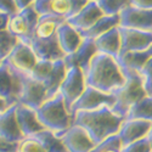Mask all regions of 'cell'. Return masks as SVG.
Returning a JSON list of instances; mask_svg holds the SVG:
<instances>
[{
  "mask_svg": "<svg viewBox=\"0 0 152 152\" xmlns=\"http://www.w3.org/2000/svg\"><path fill=\"white\" fill-rule=\"evenodd\" d=\"M84 75L88 86L106 94H113L125 83L123 68L117 58L100 53L93 57Z\"/></svg>",
  "mask_w": 152,
  "mask_h": 152,
  "instance_id": "6da1fadb",
  "label": "cell"
},
{
  "mask_svg": "<svg viewBox=\"0 0 152 152\" xmlns=\"http://www.w3.org/2000/svg\"><path fill=\"white\" fill-rule=\"evenodd\" d=\"M124 119L125 118L117 115L110 106H104L93 111H79L72 116L73 124L86 130L95 144L101 142L108 136L118 134Z\"/></svg>",
  "mask_w": 152,
  "mask_h": 152,
  "instance_id": "7a4b0ae2",
  "label": "cell"
},
{
  "mask_svg": "<svg viewBox=\"0 0 152 152\" xmlns=\"http://www.w3.org/2000/svg\"><path fill=\"white\" fill-rule=\"evenodd\" d=\"M123 72L125 75V83L118 90L113 93L115 105H113L112 110L117 115L125 118L130 107L136 102H139L140 100H142L144 97H146L147 94L145 91L144 80L140 72L128 69V68H123Z\"/></svg>",
  "mask_w": 152,
  "mask_h": 152,
  "instance_id": "3957f363",
  "label": "cell"
},
{
  "mask_svg": "<svg viewBox=\"0 0 152 152\" xmlns=\"http://www.w3.org/2000/svg\"><path fill=\"white\" fill-rule=\"evenodd\" d=\"M37 116L46 130L55 134L65 132L73 124L72 116L60 93L48 99L37 110Z\"/></svg>",
  "mask_w": 152,
  "mask_h": 152,
  "instance_id": "277c9868",
  "label": "cell"
},
{
  "mask_svg": "<svg viewBox=\"0 0 152 152\" xmlns=\"http://www.w3.org/2000/svg\"><path fill=\"white\" fill-rule=\"evenodd\" d=\"M9 67L18 82L17 102H20L24 106H28L37 111L48 100V93H46L44 84L39 80L34 79L28 73L20 72L15 68H12L11 66H9Z\"/></svg>",
  "mask_w": 152,
  "mask_h": 152,
  "instance_id": "5b68a950",
  "label": "cell"
},
{
  "mask_svg": "<svg viewBox=\"0 0 152 152\" xmlns=\"http://www.w3.org/2000/svg\"><path fill=\"white\" fill-rule=\"evenodd\" d=\"M85 88H86V83H85L84 72L78 67L68 68L66 77L63 79L58 90V93L63 97V101H65L68 111L71 110L72 105L84 93Z\"/></svg>",
  "mask_w": 152,
  "mask_h": 152,
  "instance_id": "8992f818",
  "label": "cell"
},
{
  "mask_svg": "<svg viewBox=\"0 0 152 152\" xmlns=\"http://www.w3.org/2000/svg\"><path fill=\"white\" fill-rule=\"evenodd\" d=\"M113 105H115V96H113V94H106L95 89V88L86 85L84 93L72 105L69 113L71 116H73L74 113L79 111H93L104 106L113 107Z\"/></svg>",
  "mask_w": 152,
  "mask_h": 152,
  "instance_id": "52a82bcc",
  "label": "cell"
},
{
  "mask_svg": "<svg viewBox=\"0 0 152 152\" xmlns=\"http://www.w3.org/2000/svg\"><path fill=\"white\" fill-rule=\"evenodd\" d=\"M57 135L68 152H90L96 145L86 130L75 124Z\"/></svg>",
  "mask_w": 152,
  "mask_h": 152,
  "instance_id": "ba28073f",
  "label": "cell"
},
{
  "mask_svg": "<svg viewBox=\"0 0 152 152\" xmlns=\"http://www.w3.org/2000/svg\"><path fill=\"white\" fill-rule=\"evenodd\" d=\"M122 49L121 54L144 51L152 46V32H145L134 28H125L119 26Z\"/></svg>",
  "mask_w": 152,
  "mask_h": 152,
  "instance_id": "9c48e42d",
  "label": "cell"
},
{
  "mask_svg": "<svg viewBox=\"0 0 152 152\" xmlns=\"http://www.w3.org/2000/svg\"><path fill=\"white\" fill-rule=\"evenodd\" d=\"M28 44L32 50L34 51L35 56L38 60H43V61H57V60H63L65 58V54L61 50L56 34L48 38V39H40L32 35L29 39L26 42H23Z\"/></svg>",
  "mask_w": 152,
  "mask_h": 152,
  "instance_id": "30bf717a",
  "label": "cell"
},
{
  "mask_svg": "<svg viewBox=\"0 0 152 152\" xmlns=\"http://www.w3.org/2000/svg\"><path fill=\"white\" fill-rule=\"evenodd\" d=\"M4 62H6L9 66L20 72L29 74L37 65L38 57L35 56L34 51L28 44L20 40Z\"/></svg>",
  "mask_w": 152,
  "mask_h": 152,
  "instance_id": "8fae6325",
  "label": "cell"
},
{
  "mask_svg": "<svg viewBox=\"0 0 152 152\" xmlns=\"http://www.w3.org/2000/svg\"><path fill=\"white\" fill-rule=\"evenodd\" d=\"M119 17L121 27L152 32V10H140L129 6L121 12Z\"/></svg>",
  "mask_w": 152,
  "mask_h": 152,
  "instance_id": "7c38bea8",
  "label": "cell"
},
{
  "mask_svg": "<svg viewBox=\"0 0 152 152\" xmlns=\"http://www.w3.org/2000/svg\"><path fill=\"white\" fill-rule=\"evenodd\" d=\"M96 54H97V49H96L94 39L83 38V42L79 45V48L73 54L65 56L63 61H65L67 69L72 67H78L83 72H85L88 67H89L90 61Z\"/></svg>",
  "mask_w": 152,
  "mask_h": 152,
  "instance_id": "4fadbf2b",
  "label": "cell"
},
{
  "mask_svg": "<svg viewBox=\"0 0 152 152\" xmlns=\"http://www.w3.org/2000/svg\"><path fill=\"white\" fill-rule=\"evenodd\" d=\"M151 126H152L151 122L140 121V119H124L118 132L123 146L147 137L151 130Z\"/></svg>",
  "mask_w": 152,
  "mask_h": 152,
  "instance_id": "5bb4252c",
  "label": "cell"
},
{
  "mask_svg": "<svg viewBox=\"0 0 152 152\" xmlns=\"http://www.w3.org/2000/svg\"><path fill=\"white\" fill-rule=\"evenodd\" d=\"M16 118L24 137L34 136L45 129L38 119L37 111L20 102L16 104Z\"/></svg>",
  "mask_w": 152,
  "mask_h": 152,
  "instance_id": "9a60e30c",
  "label": "cell"
},
{
  "mask_svg": "<svg viewBox=\"0 0 152 152\" xmlns=\"http://www.w3.org/2000/svg\"><path fill=\"white\" fill-rule=\"evenodd\" d=\"M0 136L14 144H20L24 139L16 118V104L0 113Z\"/></svg>",
  "mask_w": 152,
  "mask_h": 152,
  "instance_id": "2e32d148",
  "label": "cell"
},
{
  "mask_svg": "<svg viewBox=\"0 0 152 152\" xmlns=\"http://www.w3.org/2000/svg\"><path fill=\"white\" fill-rule=\"evenodd\" d=\"M104 15L105 14L99 7L96 1H89L86 6L83 10H80L77 15L67 18L66 21L78 32H84L89 29L91 26H94Z\"/></svg>",
  "mask_w": 152,
  "mask_h": 152,
  "instance_id": "e0dca14e",
  "label": "cell"
},
{
  "mask_svg": "<svg viewBox=\"0 0 152 152\" xmlns=\"http://www.w3.org/2000/svg\"><path fill=\"white\" fill-rule=\"evenodd\" d=\"M56 38L65 56L73 54L83 42L80 33L75 28H73L69 23H67V21L61 23L57 27Z\"/></svg>",
  "mask_w": 152,
  "mask_h": 152,
  "instance_id": "ac0fdd59",
  "label": "cell"
},
{
  "mask_svg": "<svg viewBox=\"0 0 152 152\" xmlns=\"http://www.w3.org/2000/svg\"><path fill=\"white\" fill-rule=\"evenodd\" d=\"M94 42L97 49V53L118 58L122 49V38L119 27L112 28L111 31L101 34L96 39H94Z\"/></svg>",
  "mask_w": 152,
  "mask_h": 152,
  "instance_id": "d6986e66",
  "label": "cell"
},
{
  "mask_svg": "<svg viewBox=\"0 0 152 152\" xmlns=\"http://www.w3.org/2000/svg\"><path fill=\"white\" fill-rule=\"evenodd\" d=\"M0 96L7 100L11 105L17 104L18 82L5 62L0 63Z\"/></svg>",
  "mask_w": 152,
  "mask_h": 152,
  "instance_id": "ffe728a7",
  "label": "cell"
},
{
  "mask_svg": "<svg viewBox=\"0 0 152 152\" xmlns=\"http://www.w3.org/2000/svg\"><path fill=\"white\" fill-rule=\"evenodd\" d=\"M151 57H152V46L148 48L147 50H144V51L122 54L118 56L117 61L121 65V67H123V68L140 72Z\"/></svg>",
  "mask_w": 152,
  "mask_h": 152,
  "instance_id": "44dd1931",
  "label": "cell"
},
{
  "mask_svg": "<svg viewBox=\"0 0 152 152\" xmlns=\"http://www.w3.org/2000/svg\"><path fill=\"white\" fill-rule=\"evenodd\" d=\"M121 17L119 15H104L94 26H91L89 29L84 32H79L82 38H89V39H96L97 37L104 34L112 28L119 27Z\"/></svg>",
  "mask_w": 152,
  "mask_h": 152,
  "instance_id": "7402d4cb",
  "label": "cell"
},
{
  "mask_svg": "<svg viewBox=\"0 0 152 152\" xmlns=\"http://www.w3.org/2000/svg\"><path fill=\"white\" fill-rule=\"evenodd\" d=\"M65 21H66L65 18H61L54 15L39 16V22H38L34 29L33 35L37 38H40V39H48V38L56 34L57 27Z\"/></svg>",
  "mask_w": 152,
  "mask_h": 152,
  "instance_id": "603a6c76",
  "label": "cell"
},
{
  "mask_svg": "<svg viewBox=\"0 0 152 152\" xmlns=\"http://www.w3.org/2000/svg\"><path fill=\"white\" fill-rule=\"evenodd\" d=\"M125 119H140L152 123V97L146 96L133 105L126 113Z\"/></svg>",
  "mask_w": 152,
  "mask_h": 152,
  "instance_id": "cb8c5ba5",
  "label": "cell"
},
{
  "mask_svg": "<svg viewBox=\"0 0 152 152\" xmlns=\"http://www.w3.org/2000/svg\"><path fill=\"white\" fill-rule=\"evenodd\" d=\"M33 137L42 144V146L45 148L46 152H68L60 136L50 130L44 129L43 132L38 133Z\"/></svg>",
  "mask_w": 152,
  "mask_h": 152,
  "instance_id": "d4e9b609",
  "label": "cell"
},
{
  "mask_svg": "<svg viewBox=\"0 0 152 152\" xmlns=\"http://www.w3.org/2000/svg\"><path fill=\"white\" fill-rule=\"evenodd\" d=\"M7 31L11 34H14L21 42H26L27 39H29V38L33 35L27 22L20 16V14H17L15 16H11L9 18Z\"/></svg>",
  "mask_w": 152,
  "mask_h": 152,
  "instance_id": "484cf974",
  "label": "cell"
},
{
  "mask_svg": "<svg viewBox=\"0 0 152 152\" xmlns=\"http://www.w3.org/2000/svg\"><path fill=\"white\" fill-rule=\"evenodd\" d=\"M18 42L20 40L17 38L14 34H11L7 29L0 31V63L7 58Z\"/></svg>",
  "mask_w": 152,
  "mask_h": 152,
  "instance_id": "4316f807",
  "label": "cell"
},
{
  "mask_svg": "<svg viewBox=\"0 0 152 152\" xmlns=\"http://www.w3.org/2000/svg\"><path fill=\"white\" fill-rule=\"evenodd\" d=\"M96 3L105 15H119L130 6V0H96Z\"/></svg>",
  "mask_w": 152,
  "mask_h": 152,
  "instance_id": "83f0119b",
  "label": "cell"
},
{
  "mask_svg": "<svg viewBox=\"0 0 152 152\" xmlns=\"http://www.w3.org/2000/svg\"><path fill=\"white\" fill-rule=\"evenodd\" d=\"M123 142L118 134L108 136L107 139L102 140L101 142L96 144L95 147L90 152H111V151H122Z\"/></svg>",
  "mask_w": 152,
  "mask_h": 152,
  "instance_id": "f1b7e54d",
  "label": "cell"
},
{
  "mask_svg": "<svg viewBox=\"0 0 152 152\" xmlns=\"http://www.w3.org/2000/svg\"><path fill=\"white\" fill-rule=\"evenodd\" d=\"M71 5L68 0H53L51 1V12L54 16L67 20L69 16Z\"/></svg>",
  "mask_w": 152,
  "mask_h": 152,
  "instance_id": "f546056e",
  "label": "cell"
},
{
  "mask_svg": "<svg viewBox=\"0 0 152 152\" xmlns=\"http://www.w3.org/2000/svg\"><path fill=\"white\" fill-rule=\"evenodd\" d=\"M18 152H46V151L37 139L31 136V137H24L20 142Z\"/></svg>",
  "mask_w": 152,
  "mask_h": 152,
  "instance_id": "4dcf8cb0",
  "label": "cell"
},
{
  "mask_svg": "<svg viewBox=\"0 0 152 152\" xmlns=\"http://www.w3.org/2000/svg\"><path fill=\"white\" fill-rule=\"evenodd\" d=\"M140 74L144 80V88L147 96L152 97V57L146 62V65L140 71Z\"/></svg>",
  "mask_w": 152,
  "mask_h": 152,
  "instance_id": "1f68e13d",
  "label": "cell"
},
{
  "mask_svg": "<svg viewBox=\"0 0 152 152\" xmlns=\"http://www.w3.org/2000/svg\"><path fill=\"white\" fill-rule=\"evenodd\" d=\"M20 16L27 22V24L29 26V28H31V31H32V33H34V29H35V27H37V24H38V22H39V15L35 12V10L33 9V5L32 6H28V7H26V9H23V10H21L20 12Z\"/></svg>",
  "mask_w": 152,
  "mask_h": 152,
  "instance_id": "d6a6232c",
  "label": "cell"
},
{
  "mask_svg": "<svg viewBox=\"0 0 152 152\" xmlns=\"http://www.w3.org/2000/svg\"><path fill=\"white\" fill-rule=\"evenodd\" d=\"M121 152H152V148L148 142V139L145 137L141 139V140H137L135 142L123 146Z\"/></svg>",
  "mask_w": 152,
  "mask_h": 152,
  "instance_id": "836d02e7",
  "label": "cell"
},
{
  "mask_svg": "<svg viewBox=\"0 0 152 152\" xmlns=\"http://www.w3.org/2000/svg\"><path fill=\"white\" fill-rule=\"evenodd\" d=\"M51 1L53 0H35L33 4V9L39 16L53 15L51 12Z\"/></svg>",
  "mask_w": 152,
  "mask_h": 152,
  "instance_id": "e575fe53",
  "label": "cell"
},
{
  "mask_svg": "<svg viewBox=\"0 0 152 152\" xmlns=\"http://www.w3.org/2000/svg\"><path fill=\"white\" fill-rule=\"evenodd\" d=\"M0 12L11 17L17 15L20 10L15 3V0H0Z\"/></svg>",
  "mask_w": 152,
  "mask_h": 152,
  "instance_id": "d590c367",
  "label": "cell"
},
{
  "mask_svg": "<svg viewBox=\"0 0 152 152\" xmlns=\"http://www.w3.org/2000/svg\"><path fill=\"white\" fill-rule=\"evenodd\" d=\"M68 1H69V5H71L69 16H68V18H69L74 15H77L80 10H83L86 6V4L89 3V0H68Z\"/></svg>",
  "mask_w": 152,
  "mask_h": 152,
  "instance_id": "8d00e7d4",
  "label": "cell"
},
{
  "mask_svg": "<svg viewBox=\"0 0 152 152\" xmlns=\"http://www.w3.org/2000/svg\"><path fill=\"white\" fill-rule=\"evenodd\" d=\"M20 144L9 142L0 136V152H18Z\"/></svg>",
  "mask_w": 152,
  "mask_h": 152,
  "instance_id": "74e56055",
  "label": "cell"
},
{
  "mask_svg": "<svg viewBox=\"0 0 152 152\" xmlns=\"http://www.w3.org/2000/svg\"><path fill=\"white\" fill-rule=\"evenodd\" d=\"M130 6L140 10H152V0H130Z\"/></svg>",
  "mask_w": 152,
  "mask_h": 152,
  "instance_id": "f35d334b",
  "label": "cell"
},
{
  "mask_svg": "<svg viewBox=\"0 0 152 152\" xmlns=\"http://www.w3.org/2000/svg\"><path fill=\"white\" fill-rule=\"evenodd\" d=\"M34 1L35 0H15V3H16V5H17L20 11L28 7V6H32L34 4Z\"/></svg>",
  "mask_w": 152,
  "mask_h": 152,
  "instance_id": "ab89813d",
  "label": "cell"
},
{
  "mask_svg": "<svg viewBox=\"0 0 152 152\" xmlns=\"http://www.w3.org/2000/svg\"><path fill=\"white\" fill-rule=\"evenodd\" d=\"M9 16L0 12V31H4V29H7V23H9Z\"/></svg>",
  "mask_w": 152,
  "mask_h": 152,
  "instance_id": "60d3db41",
  "label": "cell"
},
{
  "mask_svg": "<svg viewBox=\"0 0 152 152\" xmlns=\"http://www.w3.org/2000/svg\"><path fill=\"white\" fill-rule=\"evenodd\" d=\"M10 106H12V105L9 102V101H7V100H5L4 97L0 96V113L4 112V111H6Z\"/></svg>",
  "mask_w": 152,
  "mask_h": 152,
  "instance_id": "b9f144b4",
  "label": "cell"
},
{
  "mask_svg": "<svg viewBox=\"0 0 152 152\" xmlns=\"http://www.w3.org/2000/svg\"><path fill=\"white\" fill-rule=\"evenodd\" d=\"M147 139H148V142H150L151 148H152V126H151V130H150V133H148V135H147Z\"/></svg>",
  "mask_w": 152,
  "mask_h": 152,
  "instance_id": "7bdbcfd3",
  "label": "cell"
},
{
  "mask_svg": "<svg viewBox=\"0 0 152 152\" xmlns=\"http://www.w3.org/2000/svg\"><path fill=\"white\" fill-rule=\"evenodd\" d=\"M111 152H121V151H111Z\"/></svg>",
  "mask_w": 152,
  "mask_h": 152,
  "instance_id": "ee69618b",
  "label": "cell"
},
{
  "mask_svg": "<svg viewBox=\"0 0 152 152\" xmlns=\"http://www.w3.org/2000/svg\"><path fill=\"white\" fill-rule=\"evenodd\" d=\"M89 1H96V0H89Z\"/></svg>",
  "mask_w": 152,
  "mask_h": 152,
  "instance_id": "f6af8a7d",
  "label": "cell"
}]
</instances>
